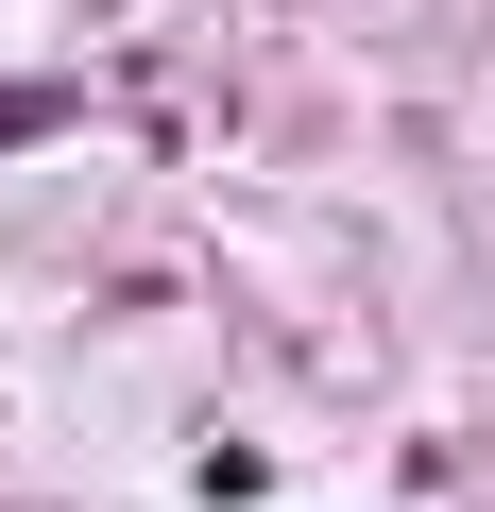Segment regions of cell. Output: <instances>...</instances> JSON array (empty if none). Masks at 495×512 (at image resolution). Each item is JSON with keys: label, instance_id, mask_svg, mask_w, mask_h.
Masks as SVG:
<instances>
[{"label": "cell", "instance_id": "cell-1", "mask_svg": "<svg viewBox=\"0 0 495 512\" xmlns=\"http://www.w3.org/2000/svg\"><path fill=\"white\" fill-rule=\"evenodd\" d=\"M69 120V86H0V154H18V137H52Z\"/></svg>", "mask_w": 495, "mask_h": 512}]
</instances>
